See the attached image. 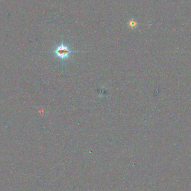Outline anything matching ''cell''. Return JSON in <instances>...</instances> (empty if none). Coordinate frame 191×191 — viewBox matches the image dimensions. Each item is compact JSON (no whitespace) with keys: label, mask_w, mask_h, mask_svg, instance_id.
Here are the masks:
<instances>
[{"label":"cell","mask_w":191,"mask_h":191,"mask_svg":"<svg viewBox=\"0 0 191 191\" xmlns=\"http://www.w3.org/2000/svg\"><path fill=\"white\" fill-rule=\"evenodd\" d=\"M54 54L59 59L62 60H65L69 58L70 54L73 52L69 47L62 43L61 44L57 46L54 50Z\"/></svg>","instance_id":"obj_1"}]
</instances>
